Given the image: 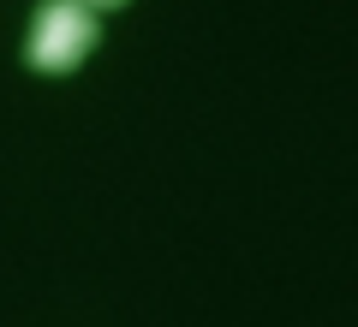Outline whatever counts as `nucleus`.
I'll return each instance as SVG.
<instances>
[{
    "label": "nucleus",
    "mask_w": 358,
    "mask_h": 327,
    "mask_svg": "<svg viewBox=\"0 0 358 327\" xmlns=\"http://www.w3.org/2000/svg\"><path fill=\"white\" fill-rule=\"evenodd\" d=\"M84 6H126V0H84Z\"/></svg>",
    "instance_id": "f03ea898"
},
{
    "label": "nucleus",
    "mask_w": 358,
    "mask_h": 327,
    "mask_svg": "<svg viewBox=\"0 0 358 327\" xmlns=\"http://www.w3.org/2000/svg\"><path fill=\"white\" fill-rule=\"evenodd\" d=\"M96 42H102V24H96V13L84 0H48L36 13V24H30L24 60L36 72H72V66H84L96 54Z\"/></svg>",
    "instance_id": "f257e3e1"
}]
</instances>
